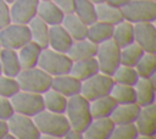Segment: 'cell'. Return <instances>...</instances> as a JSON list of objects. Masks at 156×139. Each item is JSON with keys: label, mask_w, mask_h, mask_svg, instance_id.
<instances>
[{"label": "cell", "mask_w": 156, "mask_h": 139, "mask_svg": "<svg viewBox=\"0 0 156 139\" xmlns=\"http://www.w3.org/2000/svg\"><path fill=\"white\" fill-rule=\"evenodd\" d=\"M32 118L40 133V138H46V139L63 138L67 130L71 128L65 113L51 112L44 109Z\"/></svg>", "instance_id": "obj_1"}, {"label": "cell", "mask_w": 156, "mask_h": 139, "mask_svg": "<svg viewBox=\"0 0 156 139\" xmlns=\"http://www.w3.org/2000/svg\"><path fill=\"white\" fill-rule=\"evenodd\" d=\"M65 116L67 117L71 128L84 132V129L93 119L90 113V101L85 99L80 93L69 96L67 99Z\"/></svg>", "instance_id": "obj_2"}, {"label": "cell", "mask_w": 156, "mask_h": 139, "mask_svg": "<svg viewBox=\"0 0 156 139\" xmlns=\"http://www.w3.org/2000/svg\"><path fill=\"white\" fill-rule=\"evenodd\" d=\"M51 76L43 71L40 67L34 66L30 68H22L16 76L20 90L43 94L51 87Z\"/></svg>", "instance_id": "obj_3"}, {"label": "cell", "mask_w": 156, "mask_h": 139, "mask_svg": "<svg viewBox=\"0 0 156 139\" xmlns=\"http://www.w3.org/2000/svg\"><path fill=\"white\" fill-rule=\"evenodd\" d=\"M37 66L40 67L43 71H45L51 77H55V76L69 73L72 60L68 57L67 54L58 52L46 46L41 49Z\"/></svg>", "instance_id": "obj_4"}, {"label": "cell", "mask_w": 156, "mask_h": 139, "mask_svg": "<svg viewBox=\"0 0 156 139\" xmlns=\"http://www.w3.org/2000/svg\"><path fill=\"white\" fill-rule=\"evenodd\" d=\"M123 20L132 23L155 22L156 0H130L122 9Z\"/></svg>", "instance_id": "obj_5"}, {"label": "cell", "mask_w": 156, "mask_h": 139, "mask_svg": "<svg viewBox=\"0 0 156 139\" xmlns=\"http://www.w3.org/2000/svg\"><path fill=\"white\" fill-rule=\"evenodd\" d=\"M119 51H121V48L112 39H108L98 44L95 59L98 61L99 71L101 73L112 76L116 68L121 65Z\"/></svg>", "instance_id": "obj_6"}, {"label": "cell", "mask_w": 156, "mask_h": 139, "mask_svg": "<svg viewBox=\"0 0 156 139\" xmlns=\"http://www.w3.org/2000/svg\"><path fill=\"white\" fill-rule=\"evenodd\" d=\"M113 83L115 82H113V79L110 74L98 72L94 76H91L88 79L82 82L80 94L85 99L91 101V100H95L98 98L108 95Z\"/></svg>", "instance_id": "obj_7"}, {"label": "cell", "mask_w": 156, "mask_h": 139, "mask_svg": "<svg viewBox=\"0 0 156 139\" xmlns=\"http://www.w3.org/2000/svg\"><path fill=\"white\" fill-rule=\"evenodd\" d=\"M30 40V34L27 24L10 22L0 28V46L12 50H18L22 45Z\"/></svg>", "instance_id": "obj_8"}, {"label": "cell", "mask_w": 156, "mask_h": 139, "mask_svg": "<svg viewBox=\"0 0 156 139\" xmlns=\"http://www.w3.org/2000/svg\"><path fill=\"white\" fill-rule=\"evenodd\" d=\"M10 100H11V104L16 113L33 117L44 110L43 95L39 93L20 90Z\"/></svg>", "instance_id": "obj_9"}, {"label": "cell", "mask_w": 156, "mask_h": 139, "mask_svg": "<svg viewBox=\"0 0 156 139\" xmlns=\"http://www.w3.org/2000/svg\"><path fill=\"white\" fill-rule=\"evenodd\" d=\"M9 132L13 134L16 139H39L40 133L33 121L32 117L21 115V113H13L7 119Z\"/></svg>", "instance_id": "obj_10"}, {"label": "cell", "mask_w": 156, "mask_h": 139, "mask_svg": "<svg viewBox=\"0 0 156 139\" xmlns=\"http://www.w3.org/2000/svg\"><path fill=\"white\" fill-rule=\"evenodd\" d=\"M138 129V138L154 139L156 134V106L150 104L140 107L139 115L134 122Z\"/></svg>", "instance_id": "obj_11"}, {"label": "cell", "mask_w": 156, "mask_h": 139, "mask_svg": "<svg viewBox=\"0 0 156 139\" xmlns=\"http://www.w3.org/2000/svg\"><path fill=\"white\" fill-rule=\"evenodd\" d=\"M39 0H13L10 2V18L11 22L27 24L37 16Z\"/></svg>", "instance_id": "obj_12"}, {"label": "cell", "mask_w": 156, "mask_h": 139, "mask_svg": "<svg viewBox=\"0 0 156 139\" xmlns=\"http://www.w3.org/2000/svg\"><path fill=\"white\" fill-rule=\"evenodd\" d=\"M134 24V43L145 52L156 51V27L154 22H140Z\"/></svg>", "instance_id": "obj_13"}, {"label": "cell", "mask_w": 156, "mask_h": 139, "mask_svg": "<svg viewBox=\"0 0 156 139\" xmlns=\"http://www.w3.org/2000/svg\"><path fill=\"white\" fill-rule=\"evenodd\" d=\"M115 123L110 117L93 118L89 126L84 129V139H110Z\"/></svg>", "instance_id": "obj_14"}, {"label": "cell", "mask_w": 156, "mask_h": 139, "mask_svg": "<svg viewBox=\"0 0 156 139\" xmlns=\"http://www.w3.org/2000/svg\"><path fill=\"white\" fill-rule=\"evenodd\" d=\"M73 39L67 33V30L62 27V24L49 26V37H48V46L58 52H65L69 50L73 44Z\"/></svg>", "instance_id": "obj_15"}, {"label": "cell", "mask_w": 156, "mask_h": 139, "mask_svg": "<svg viewBox=\"0 0 156 139\" xmlns=\"http://www.w3.org/2000/svg\"><path fill=\"white\" fill-rule=\"evenodd\" d=\"M135 89V102L143 107L150 104H155V95H156V84H155V76L150 78H139L138 82L134 84Z\"/></svg>", "instance_id": "obj_16"}, {"label": "cell", "mask_w": 156, "mask_h": 139, "mask_svg": "<svg viewBox=\"0 0 156 139\" xmlns=\"http://www.w3.org/2000/svg\"><path fill=\"white\" fill-rule=\"evenodd\" d=\"M80 85H82V82L79 79H77L71 73H65V74L52 77L50 88L63 94L66 98H69L80 93Z\"/></svg>", "instance_id": "obj_17"}, {"label": "cell", "mask_w": 156, "mask_h": 139, "mask_svg": "<svg viewBox=\"0 0 156 139\" xmlns=\"http://www.w3.org/2000/svg\"><path fill=\"white\" fill-rule=\"evenodd\" d=\"M65 13L51 1V0H39L37 9V17L44 21L48 26L61 24Z\"/></svg>", "instance_id": "obj_18"}, {"label": "cell", "mask_w": 156, "mask_h": 139, "mask_svg": "<svg viewBox=\"0 0 156 139\" xmlns=\"http://www.w3.org/2000/svg\"><path fill=\"white\" fill-rule=\"evenodd\" d=\"M140 111V106L136 102L132 104H117L113 109L110 118L115 124L121 123H134Z\"/></svg>", "instance_id": "obj_19"}, {"label": "cell", "mask_w": 156, "mask_h": 139, "mask_svg": "<svg viewBox=\"0 0 156 139\" xmlns=\"http://www.w3.org/2000/svg\"><path fill=\"white\" fill-rule=\"evenodd\" d=\"M98 72L100 71H99V65L95 57H88V59L72 61V66L69 70V73L74 76L77 79H79L80 82L88 79L89 77L94 76Z\"/></svg>", "instance_id": "obj_20"}, {"label": "cell", "mask_w": 156, "mask_h": 139, "mask_svg": "<svg viewBox=\"0 0 156 139\" xmlns=\"http://www.w3.org/2000/svg\"><path fill=\"white\" fill-rule=\"evenodd\" d=\"M0 67L1 73L10 77H16L22 70L17 55V50L1 48L0 49Z\"/></svg>", "instance_id": "obj_21"}, {"label": "cell", "mask_w": 156, "mask_h": 139, "mask_svg": "<svg viewBox=\"0 0 156 139\" xmlns=\"http://www.w3.org/2000/svg\"><path fill=\"white\" fill-rule=\"evenodd\" d=\"M96 50H98V44L84 38L80 40H74L72 46L67 51V55L72 61H77L82 59L95 57Z\"/></svg>", "instance_id": "obj_22"}, {"label": "cell", "mask_w": 156, "mask_h": 139, "mask_svg": "<svg viewBox=\"0 0 156 139\" xmlns=\"http://www.w3.org/2000/svg\"><path fill=\"white\" fill-rule=\"evenodd\" d=\"M61 24L67 30V33L71 35V38L73 40H80V39L87 38L88 24H85L73 12L72 13H66L63 16V20H62Z\"/></svg>", "instance_id": "obj_23"}, {"label": "cell", "mask_w": 156, "mask_h": 139, "mask_svg": "<svg viewBox=\"0 0 156 139\" xmlns=\"http://www.w3.org/2000/svg\"><path fill=\"white\" fill-rule=\"evenodd\" d=\"M111 39L119 46L123 48L134 41V24L127 20H122L113 24Z\"/></svg>", "instance_id": "obj_24"}, {"label": "cell", "mask_w": 156, "mask_h": 139, "mask_svg": "<svg viewBox=\"0 0 156 139\" xmlns=\"http://www.w3.org/2000/svg\"><path fill=\"white\" fill-rule=\"evenodd\" d=\"M41 49H43L41 46H39L38 44H35L32 40H29L28 43L22 45L17 50V55H18L21 67L22 68H30V67L37 66L38 60H39V55L41 52Z\"/></svg>", "instance_id": "obj_25"}, {"label": "cell", "mask_w": 156, "mask_h": 139, "mask_svg": "<svg viewBox=\"0 0 156 139\" xmlns=\"http://www.w3.org/2000/svg\"><path fill=\"white\" fill-rule=\"evenodd\" d=\"M27 26L29 29L30 40L41 48H46L48 46V37H49V26L37 16L34 18H32L27 23Z\"/></svg>", "instance_id": "obj_26"}, {"label": "cell", "mask_w": 156, "mask_h": 139, "mask_svg": "<svg viewBox=\"0 0 156 139\" xmlns=\"http://www.w3.org/2000/svg\"><path fill=\"white\" fill-rule=\"evenodd\" d=\"M112 29L113 26L102 21H95L88 26V32H87V39L95 44H100L105 40L111 39L112 35Z\"/></svg>", "instance_id": "obj_27"}, {"label": "cell", "mask_w": 156, "mask_h": 139, "mask_svg": "<svg viewBox=\"0 0 156 139\" xmlns=\"http://www.w3.org/2000/svg\"><path fill=\"white\" fill-rule=\"evenodd\" d=\"M41 95H43L45 110L51 111V112H57V113H65L68 98H66L63 94L54 90L52 88L48 89Z\"/></svg>", "instance_id": "obj_28"}, {"label": "cell", "mask_w": 156, "mask_h": 139, "mask_svg": "<svg viewBox=\"0 0 156 139\" xmlns=\"http://www.w3.org/2000/svg\"><path fill=\"white\" fill-rule=\"evenodd\" d=\"M95 12H96L98 21H102V22L110 23L112 26L123 20L121 9L112 6V5L107 4L106 1L95 4Z\"/></svg>", "instance_id": "obj_29"}, {"label": "cell", "mask_w": 156, "mask_h": 139, "mask_svg": "<svg viewBox=\"0 0 156 139\" xmlns=\"http://www.w3.org/2000/svg\"><path fill=\"white\" fill-rule=\"evenodd\" d=\"M117 102L113 100V98L108 94L101 98H98L95 100L90 101V113L93 118L99 117H110L113 109L116 107Z\"/></svg>", "instance_id": "obj_30"}, {"label": "cell", "mask_w": 156, "mask_h": 139, "mask_svg": "<svg viewBox=\"0 0 156 139\" xmlns=\"http://www.w3.org/2000/svg\"><path fill=\"white\" fill-rule=\"evenodd\" d=\"M110 95L117 104H132L135 102V89L134 85L113 83Z\"/></svg>", "instance_id": "obj_31"}, {"label": "cell", "mask_w": 156, "mask_h": 139, "mask_svg": "<svg viewBox=\"0 0 156 139\" xmlns=\"http://www.w3.org/2000/svg\"><path fill=\"white\" fill-rule=\"evenodd\" d=\"M140 78H150L156 74V55L155 52H144L134 66Z\"/></svg>", "instance_id": "obj_32"}, {"label": "cell", "mask_w": 156, "mask_h": 139, "mask_svg": "<svg viewBox=\"0 0 156 139\" xmlns=\"http://www.w3.org/2000/svg\"><path fill=\"white\" fill-rule=\"evenodd\" d=\"M73 13L77 15L88 26L96 21L95 4L89 0H74Z\"/></svg>", "instance_id": "obj_33"}, {"label": "cell", "mask_w": 156, "mask_h": 139, "mask_svg": "<svg viewBox=\"0 0 156 139\" xmlns=\"http://www.w3.org/2000/svg\"><path fill=\"white\" fill-rule=\"evenodd\" d=\"M111 77L115 83L127 84V85H134L138 82V79L140 78L135 67L126 66V65H119L116 68V71L112 73Z\"/></svg>", "instance_id": "obj_34"}, {"label": "cell", "mask_w": 156, "mask_h": 139, "mask_svg": "<svg viewBox=\"0 0 156 139\" xmlns=\"http://www.w3.org/2000/svg\"><path fill=\"white\" fill-rule=\"evenodd\" d=\"M145 51L136 44V43H130L123 48H121L119 51V60H121V65H126V66H135L136 62L139 61V59L143 56Z\"/></svg>", "instance_id": "obj_35"}, {"label": "cell", "mask_w": 156, "mask_h": 139, "mask_svg": "<svg viewBox=\"0 0 156 139\" xmlns=\"http://www.w3.org/2000/svg\"><path fill=\"white\" fill-rule=\"evenodd\" d=\"M138 129L134 123H121L115 124L110 139H136Z\"/></svg>", "instance_id": "obj_36"}, {"label": "cell", "mask_w": 156, "mask_h": 139, "mask_svg": "<svg viewBox=\"0 0 156 139\" xmlns=\"http://www.w3.org/2000/svg\"><path fill=\"white\" fill-rule=\"evenodd\" d=\"M20 91V85L16 77L0 74V96L11 99L16 93Z\"/></svg>", "instance_id": "obj_37"}, {"label": "cell", "mask_w": 156, "mask_h": 139, "mask_svg": "<svg viewBox=\"0 0 156 139\" xmlns=\"http://www.w3.org/2000/svg\"><path fill=\"white\" fill-rule=\"evenodd\" d=\"M15 113L11 100L5 96H0V119L7 121Z\"/></svg>", "instance_id": "obj_38"}, {"label": "cell", "mask_w": 156, "mask_h": 139, "mask_svg": "<svg viewBox=\"0 0 156 139\" xmlns=\"http://www.w3.org/2000/svg\"><path fill=\"white\" fill-rule=\"evenodd\" d=\"M10 22V4L6 0H0V28L5 27Z\"/></svg>", "instance_id": "obj_39"}, {"label": "cell", "mask_w": 156, "mask_h": 139, "mask_svg": "<svg viewBox=\"0 0 156 139\" xmlns=\"http://www.w3.org/2000/svg\"><path fill=\"white\" fill-rule=\"evenodd\" d=\"M65 15L72 13L74 9V0H51Z\"/></svg>", "instance_id": "obj_40"}, {"label": "cell", "mask_w": 156, "mask_h": 139, "mask_svg": "<svg viewBox=\"0 0 156 139\" xmlns=\"http://www.w3.org/2000/svg\"><path fill=\"white\" fill-rule=\"evenodd\" d=\"M63 138H66V139H84L83 132L77 130V129H74V128H69V129L67 130V133L65 134Z\"/></svg>", "instance_id": "obj_41"}, {"label": "cell", "mask_w": 156, "mask_h": 139, "mask_svg": "<svg viewBox=\"0 0 156 139\" xmlns=\"http://www.w3.org/2000/svg\"><path fill=\"white\" fill-rule=\"evenodd\" d=\"M107 4L115 6V7H118V9H122L126 4H128L130 0H105Z\"/></svg>", "instance_id": "obj_42"}, {"label": "cell", "mask_w": 156, "mask_h": 139, "mask_svg": "<svg viewBox=\"0 0 156 139\" xmlns=\"http://www.w3.org/2000/svg\"><path fill=\"white\" fill-rule=\"evenodd\" d=\"M7 132H9L7 121L0 119V139H4V137L7 134Z\"/></svg>", "instance_id": "obj_43"}, {"label": "cell", "mask_w": 156, "mask_h": 139, "mask_svg": "<svg viewBox=\"0 0 156 139\" xmlns=\"http://www.w3.org/2000/svg\"><path fill=\"white\" fill-rule=\"evenodd\" d=\"M89 1H91L94 4H98V2H101V1H105V0H89Z\"/></svg>", "instance_id": "obj_44"}, {"label": "cell", "mask_w": 156, "mask_h": 139, "mask_svg": "<svg viewBox=\"0 0 156 139\" xmlns=\"http://www.w3.org/2000/svg\"><path fill=\"white\" fill-rule=\"evenodd\" d=\"M6 1H7V2H9V4H10V2H12V1H13V0H6Z\"/></svg>", "instance_id": "obj_45"}, {"label": "cell", "mask_w": 156, "mask_h": 139, "mask_svg": "<svg viewBox=\"0 0 156 139\" xmlns=\"http://www.w3.org/2000/svg\"><path fill=\"white\" fill-rule=\"evenodd\" d=\"M0 74H1V67H0Z\"/></svg>", "instance_id": "obj_46"}, {"label": "cell", "mask_w": 156, "mask_h": 139, "mask_svg": "<svg viewBox=\"0 0 156 139\" xmlns=\"http://www.w3.org/2000/svg\"><path fill=\"white\" fill-rule=\"evenodd\" d=\"M0 49H1V46H0Z\"/></svg>", "instance_id": "obj_47"}]
</instances>
